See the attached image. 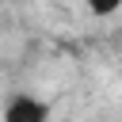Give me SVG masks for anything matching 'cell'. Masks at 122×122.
Instances as JSON below:
<instances>
[{"mask_svg": "<svg viewBox=\"0 0 122 122\" xmlns=\"http://www.w3.org/2000/svg\"><path fill=\"white\" fill-rule=\"evenodd\" d=\"M0 122H50V103L30 92H15V95H8Z\"/></svg>", "mask_w": 122, "mask_h": 122, "instance_id": "cell-1", "label": "cell"}, {"mask_svg": "<svg viewBox=\"0 0 122 122\" xmlns=\"http://www.w3.org/2000/svg\"><path fill=\"white\" fill-rule=\"evenodd\" d=\"M84 8H88L92 15H114V11L122 8V0H84Z\"/></svg>", "mask_w": 122, "mask_h": 122, "instance_id": "cell-2", "label": "cell"}]
</instances>
